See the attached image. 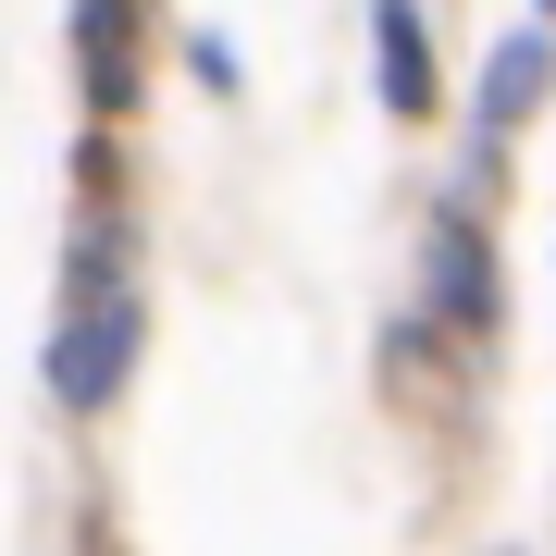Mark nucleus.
<instances>
[{
  "label": "nucleus",
  "instance_id": "nucleus-1",
  "mask_svg": "<svg viewBox=\"0 0 556 556\" xmlns=\"http://www.w3.org/2000/svg\"><path fill=\"white\" fill-rule=\"evenodd\" d=\"M124 358H137V309L112 298V309H87L75 334L50 346V396H62V408H100L112 383H124Z\"/></svg>",
  "mask_w": 556,
  "mask_h": 556
},
{
  "label": "nucleus",
  "instance_id": "nucleus-2",
  "mask_svg": "<svg viewBox=\"0 0 556 556\" xmlns=\"http://www.w3.org/2000/svg\"><path fill=\"white\" fill-rule=\"evenodd\" d=\"M371 62H383V100H396V112H433V38H420L408 0L371 13Z\"/></svg>",
  "mask_w": 556,
  "mask_h": 556
},
{
  "label": "nucleus",
  "instance_id": "nucleus-3",
  "mask_svg": "<svg viewBox=\"0 0 556 556\" xmlns=\"http://www.w3.org/2000/svg\"><path fill=\"white\" fill-rule=\"evenodd\" d=\"M532 100H544V38H507L495 75H482V112L507 124V112H532Z\"/></svg>",
  "mask_w": 556,
  "mask_h": 556
},
{
  "label": "nucleus",
  "instance_id": "nucleus-4",
  "mask_svg": "<svg viewBox=\"0 0 556 556\" xmlns=\"http://www.w3.org/2000/svg\"><path fill=\"white\" fill-rule=\"evenodd\" d=\"M544 13H556V0H544Z\"/></svg>",
  "mask_w": 556,
  "mask_h": 556
}]
</instances>
